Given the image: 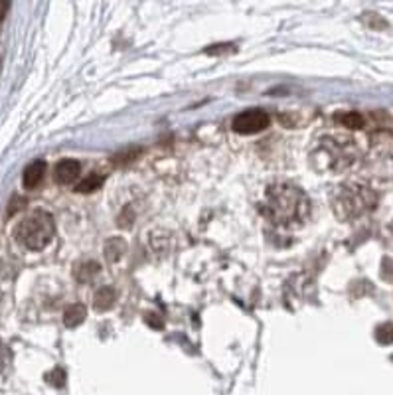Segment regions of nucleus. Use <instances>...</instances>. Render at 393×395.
<instances>
[{"label": "nucleus", "mask_w": 393, "mask_h": 395, "mask_svg": "<svg viewBox=\"0 0 393 395\" xmlns=\"http://www.w3.org/2000/svg\"><path fill=\"white\" fill-rule=\"evenodd\" d=\"M261 214L279 227H295L308 218L311 202L297 186L289 182H277L265 190Z\"/></svg>", "instance_id": "f257e3e1"}, {"label": "nucleus", "mask_w": 393, "mask_h": 395, "mask_svg": "<svg viewBox=\"0 0 393 395\" xmlns=\"http://www.w3.org/2000/svg\"><path fill=\"white\" fill-rule=\"evenodd\" d=\"M376 204H378V196L374 190L360 184H346V186H340L334 198V212L340 220H354L372 212Z\"/></svg>", "instance_id": "f03ea898"}, {"label": "nucleus", "mask_w": 393, "mask_h": 395, "mask_svg": "<svg viewBox=\"0 0 393 395\" xmlns=\"http://www.w3.org/2000/svg\"><path fill=\"white\" fill-rule=\"evenodd\" d=\"M56 234V225H54V218L47 212H34L26 220H22L16 227L14 236L18 243L30 251H40L44 249L47 243L54 239Z\"/></svg>", "instance_id": "7ed1b4c3"}, {"label": "nucleus", "mask_w": 393, "mask_h": 395, "mask_svg": "<svg viewBox=\"0 0 393 395\" xmlns=\"http://www.w3.org/2000/svg\"><path fill=\"white\" fill-rule=\"evenodd\" d=\"M322 148L326 155V166L334 170H340L354 160V148L352 139H322Z\"/></svg>", "instance_id": "20e7f679"}, {"label": "nucleus", "mask_w": 393, "mask_h": 395, "mask_svg": "<svg viewBox=\"0 0 393 395\" xmlns=\"http://www.w3.org/2000/svg\"><path fill=\"white\" fill-rule=\"evenodd\" d=\"M269 126V115L263 109H249L239 113L234 123H232V128L239 133V135H257L261 131H265Z\"/></svg>", "instance_id": "39448f33"}, {"label": "nucleus", "mask_w": 393, "mask_h": 395, "mask_svg": "<svg viewBox=\"0 0 393 395\" xmlns=\"http://www.w3.org/2000/svg\"><path fill=\"white\" fill-rule=\"evenodd\" d=\"M81 172V166H79L78 160H69L65 158L62 162L56 164V170H54V180L58 184H71Z\"/></svg>", "instance_id": "423d86ee"}, {"label": "nucleus", "mask_w": 393, "mask_h": 395, "mask_svg": "<svg viewBox=\"0 0 393 395\" xmlns=\"http://www.w3.org/2000/svg\"><path fill=\"white\" fill-rule=\"evenodd\" d=\"M44 174H46V162L44 160H34L32 164L26 166V170L22 174V182H24V188H36L40 182H42V178H44Z\"/></svg>", "instance_id": "0eeeda50"}, {"label": "nucleus", "mask_w": 393, "mask_h": 395, "mask_svg": "<svg viewBox=\"0 0 393 395\" xmlns=\"http://www.w3.org/2000/svg\"><path fill=\"white\" fill-rule=\"evenodd\" d=\"M115 302H117V293H115L113 286H103V289H99V291L95 293L93 306L95 311H99V313H105V311L113 308Z\"/></svg>", "instance_id": "6e6552de"}, {"label": "nucleus", "mask_w": 393, "mask_h": 395, "mask_svg": "<svg viewBox=\"0 0 393 395\" xmlns=\"http://www.w3.org/2000/svg\"><path fill=\"white\" fill-rule=\"evenodd\" d=\"M103 251H105V259L109 261V263H115V261H119L126 251V241L123 237H111L105 241V247H103Z\"/></svg>", "instance_id": "1a4fd4ad"}, {"label": "nucleus", "mask_w": 393, "mask_h": 395, "mask_svg": "<svg viewBox=\"0 0 393 395\" xmlns=\"http://www.w3.org/2000/svg\"><path fill=\"white\" fill-rule=\"evenodd\" d=\"M85 316H87V308L83 304H71L63 313V324L67 328H76V326H79L85 320Z\"/></svg>", "instance_id": "9d476101"}, {"label": "nucleus", "mask_w": 393, "mask_h": 395, "mask_svg": "<svg viewBox=\"0 0 393 395\" xmlns=\"http://www.w3.org/2000/svg\"><path fill=\"white\" fill-rule=\"evenodd\" d=\"M99 263H95V261H83V263H79L76 271H74V275H76V279H78L79 283H87V281H91L95 275L99 273Z\"/></svg>", "instance_id": "9b49d317"}, {"label": "nucleus", "mask_w": 393, "mask_h": 395, "mask_svg": "<svg viewBox=\"0 0 393 395\" xmlns=\"http://www.w3.org/2000/svg\"><path fill=\"white\" fill-rule=\"evenodd\" d=\"M336 123L348 126V128H362L363 126V117L356 111H348V113H338L336 115Z\"/></svg>", "instance_id": "f8f14e48"}, {"label": "nucleus", "mask_w": 393, "mask_h": 395, "mask_svg": "<svg viewBox=\"0 0 393 395\" xmlns=\"http://www.w3.org/2000/svg\"><path fill=\"white\" fill-rule=\"evenodd\" d=\"M103 182H105V178H103L101 174H91L89 178H85L83 182H79L76 192H79V194H89V192H95L97 188H101Z\"/></svg>", "instance_id": "ddd939ff"}, {"label": "nucleus", "mask_w": 393, "mask_h": 395, "mask_svg": "<svg viewBox=\"0 0 393 395\" xmlns=\"http://www.w3.org/2000/svg\"><path fill=\"white\" fill-rule=\"evenodd\" d=\"M376 340L383 346H390L393 344V324L392 322H383L376 328Z\"/></svg>", "instance_id": "4468645a"}, {"label": "nucleus", "mask_w": 393, "mask_h": 395, "mask_svg": "<svg viewBox=\"0 0 393 395\" xmlns=\"http://www.w3.org/2000/svg\"><path fill=\"white\" fill-rule=\"evenodd\" d=\"M46 379L52 383V385H56V387H62L63 381H65V374H63V370L60 368H56L54 372H49L46 376Z\"/></svg>", "instance_id": "2eb2a0df"}, {"label": "nucleus", "mask_w": 393, "mask_h": 395, "mask_svg": "<svg viewBox=\"0 0 393 395\" xmlns=\"http://www.w3.org/2000/svg\"><path fill=\"white\" fill-rule=\"evenodd\" d=\"M146 322L150 324V326H155L158 330H162V326H164V322H162V318H158L157 315H146Z\"/></svg>", "instance_id": "dca6fc26"}, {"label": "nucleus", "mask_w": 393, "mask_h": 395, "mask_svg": "<svg viewBox=\"0 0 393 395\" xmlns=\"http://www.w3.org/2000/svg\"><path fill=\"white\" fill-rule=\"evenodd\" d=\"M8 8H10V4L8 2H4V0H0V22L4 20V16L8 12Z\"/></svg>", "instance_id": "f3484780"}]
</instances>
